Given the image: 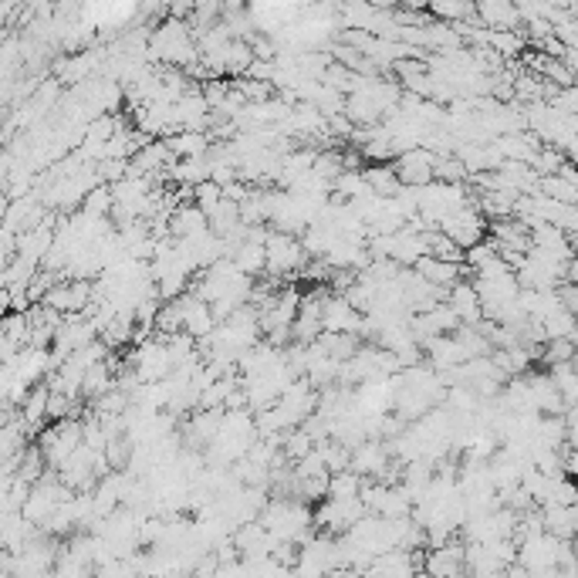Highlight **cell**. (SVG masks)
Returning a JSON list of instances; mask_svg holds the SVG:
<instances>
[{
  "mask_svg": "<svg viewBox=\"0 0 578 578\" xmlns=\"http://www.w3.org/2000/svg\"><path fill=\"white\" fill-rule=\"evenodd\" d=\"M305 264L308 257L301 251V240L288 237V234H277V230L268 234V240H264V274L288 277V274H294L298 268H305Z\"/></svg>",
  "mask_w": 578,
  "mask_h": 578,
  "instance_id": "obj_1",
  "label": "cell"
},
{
  "mask_svg": "<svg viewBox=\"0 0 578 578\" xmlns=\"http://www.w3.org/2000/svg\"><path fill=\"white\" fill-rule=\"evenodd\" d=\"M433 159L437 156L426 153L423 146L420 149H409V153H399L392 159L389 166L396 173V180H399V187H426V183H433Z\"/></svg>",
  "mask_w": 578,
  "mask_h": 578,
  "instance_id": "obj_2",
  "label": "cell"
},
{
  "mask_svg": "<svg viewBox=\"0 0 578 578\" xmlns=\"http://www.w3.org/2000/svg\"><path fill=\"white\" fill-rule=\"evenodd\" d=\"M474 20L484 31H521L518 7L508 0H491V4H474Z\"/></svg>",
  "mask_w": 578,
  "mask_h": 578,
  "instance_id": "obj_3",
  "label": "cell"
},
{
  "mask_svg": "<svg viewBox=\"0 0 578 578\" xmlns=\"http://www.w3.org/2000/svg\"><path fill=\"white\" fill-rule=\"evenodd\" d=\"M166 227H170L173 240H183V237H193V234L206 230V217L193 204H180L170 217H166Z\"/></svg>",
  "mask_w": 578,
  "mask_h": 578,
  "instance_id": "obj_4",
  "label": "cell"
},
{
  "mask_svg": "<svg viewBox=\"0 0 578 578\" xmlns=\"http://www.w3.org/2000/svg\"><path fill=\"white\" fill-rule=\"evenodd\" d=\"M426 14L440 24H470L474 20V4H454V0H443V4H429Z\"/></svg>",
  "mask_w": 578,
  "mask_h": 578,
  "instance_id": "obj_5",
  "label": "cell"
},
{
  "mask_svg": "<svg viewBox=\"0 0 578 578\" xmlns=\"http://www.w3.org/2000/svg\"><path fill=\"white\" fill-rule=\"evenodd\" d=\"M542 328H544V339L548 341H575V315L572 311H565V308H558V311H551L548 318H542Z\"/></svg>",
  "mask_w": 578,
  "mask_h": 578,
  "instance_id": "obj_6",
  "label": "cell"
},
{
  "mask_svg": "<svg viewBox=\"0 0 578 578\" xmlns=\"http://www.w3.org/2000/svg\"><path fill=\"white\" fill-rule=\"evenodd\" d=\"M534 193H542L544 200H555V204H565V206H575L578 200V187L575 183H565L561 176H544V180H538Z\"/></svg>",
  "mask_w": 578,
  "mask_h": 578,
  "instance_id": "obj_7",
  "label": "cell"
},
{
  "mask_svg": "<svg viewBox=\"0 0 578 578\" xmlns=\"http://www.w3.org/2000/svg\"><path fill=\"white\" fill-rule=\"evenodd\" d=\"M358 487H362V477H356L352 470H341V474L328 477L325 497L328 501H352V497H358Z\"/></svg>",
  "mask_w": 578,
  "mask_h": 578,
  "instance_id": "obj_8",
  "label": "cell"
},
{
  "mask_svg": "<svg viewBox=\"0 0 578 578\" xmlns=\"http://www.w3.org/2000/svg\"><path fill=\"white\" fill-rule=\"evenodd\" d=\"M18 356V349H14V341L7 339V335H4V332H0V365H7V362H11V358Z\"/></svg>",
  "mask_w": 578,
  "mask_h": 578,
  "instance_id": "obj_9",
  "label": "cell"
},
{
  "mask_svg": "<svg viewBox=\"0 0 578 578\" xmlns=\"http://www.w3.org/2000/svg\"><path fill=\"white\" fill-rule=\"evenodd\" d=\"M11 315V291L7 288H0V322Z\"/></svg>",
  "mask_w": 578,
  "mask_h": 578,
  "instance_id": "obj_10",
  "label": "cell"
},
{
  "mask_svg": "<svg viewBox=\"0 0 578 578\" xmlns=\"http://www.w3.org/2000/svg\"><path fill=\"white\" fill-rule=\"evenodd\" d=\"M504 578H534V575H531L527 568H521V565H508V568H504Z\"/></svg>",
  "mask_w": 578,
  "mask_h": 578,
  "instance_id": "obj_11",
  "label": "cell"
}]
</instances>
